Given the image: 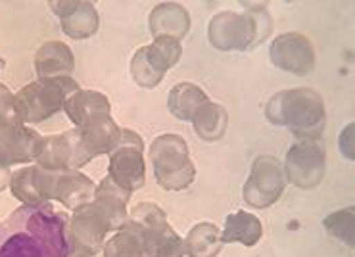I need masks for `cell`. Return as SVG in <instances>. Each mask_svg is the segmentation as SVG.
Returning a JSON list of instances; mask_svg holds the SVG:
<instances>
[{
  "label": "cell",
  "instance_id": "obj_1",
  "mask_svg": "<svg viewBox=\"0 0 355 257\" xmlns=\"http://www.w3.org/2000/svg\"><path fill=\"white\" fill-rule=\"evenodd\" d=\"M69 224L50 204L21 206L0 221V257H67Z\"/></svg>",
  "mask_w": 355,
  "mask_h": 257
},
{
  "label": "cell",
  "instance_id": "obj_2",
  "mask_svg": "<svg viewBox=\"0 0 355 257\" xmlns=\"http://www.w3.org/2000/svg\"><path fill=\"white\" fill-rule=\"evenodd\" d=\"M265 116L272 125L288 127L297 141H317L324 129V102L306 87L281 91L269 100Z\"/></svg>",
  "mask_w": 355,
  "mask_h": 257
},
{
  "label": "cell",
  "instance_id": "obj_3",
  "mask_svg": "<svg viewBox=\"0 0 355 257\" xmlns=\"http://www.w3.org/2000/svg\"><path fill=\"white\" fill-rule=\"evenodd\" d=\"M123 229L139 238L148 257H190L184 240L171 229L166 211L156 204L142 202L135 206Z\"/></svg>",
  "mask_w": 355,
  "mask_h": 257
},
{
  "label": "cell",
  "instance_id": "obj_4",
  "mask_svg": "<svg viewBox=\"0 0 355 257\" xmlns=\"http://www.w3.org/2000/svg\"><path fill=\"white\" fill-rule=\"evenodd\" d=\"M79 91V83L71 77L37 79L25 85L16 94V114L19 123H42L64 109L66 102Z\"/></svg>",
  "mask_w": 355,
  "mask_h": 257
},
{
  "label": "cell",
  "instance_id": "obj_5",
  "mask_svg": "<svg viewBox=\"0 0 355 257\" xmlns=\"http://www.w3.org/2000/svg\"><path fill=\"white\" fill-rule=\"evenodd\" d=\"M271 17L265 10L254 12H219L209 21V41L219 50H246L267 39L263 31H271Z\"/></svg>",
  "mask_w": 355,
  "mask_h": 257
},
{
  "label": "cell",
  "instance_id": "obj_6",
  "mask_svg": "<svg viewBox=\"0 0 355 257\" xmlns=\"http://www.w3.org/2000/svg\"><path fill=\"white\" fill-rule=\"evenodd\" d=\"M150 159L157 184L166 190H184L196 177V167L190 159L189 144L179 134H159L152 142Z\"/></svg>",
  "mask_w": 355,
  "mask_h": 257
},
{
  "label": "cell",
  "instance_id": "obj_7",
  "mask_svg": "<svg viewBox=\"0 0 355 257\" xmlns=\"http://www.w3.org/2000/svg\"><path fill=\"white\" fill-rule=\"evenodd\" d=\"M181 41L171 37H157L156 41L135 52L131 60V75L142 89H154L164 79L167 69L181 60Z\"/></svg>",
  "mask_w": 355,
  "mask_h": 257
},
{
  "label": "cell",
  "instance_id": "obj_8",
  "mask_svg": "<svg viewBox=\"0 0 355 257\" xmlns=\"http://www.w3.org/2000/svg\"><path fill=\"white\" fill-rule=\"evenodd\" d=\"M144 142L131 129H121V141L110 154L107 177L129 194L144 186L146 166H144Z\"/></svg>",
  "mask_w": 355,
  "mask_h": 257
},
{
  "label": "cell",
  "instance_id": "obj_9",
  "mask_svg": "<svg viewBox=\"0 0 355 257\" xmlns=\"http://www.w3.org/2000/svg\"><path fill=\"white\" fill-rule=\"evenodd\" d=\"M110 231H116L114 223L96 200L73 209V217L69 221V242H73L75 249L87 256L98 254Z\"/></svg>",
  "mask_w": 355,
  "mask_h": 257
},
{
  "label": "cell",
  "instance_id": "obj_10",
  "mask_svg": "<svg viewBox=\"0 0 355 257\" xmlns=\"http://www.w3.org/2000/svg\"><path fill=\"white\" fill-rule=\"evenodd\" d=\"M286 186V177L281 161L272 156H259L252 166L244 184V200L252 208L265 209L281 198Z\"/></svg>",
  "mask_w": 355,
  "mask_h": 257
},
{
  "label": "cell",
  "instance_id": "obj_11",
  "mask_svg": "<svg viewBox=\"0 0 355 257\" xmlns=\"http://www.w3.org/2000/svg\"><path fill=\"white\" fill-rule=\"evenodd\" d=\"M284 177L297 188H315L324 177V148L317 141H297L286 154Z\"/></svg>",
  "mask_w": 355,
  "mask_h": 257
},
{
  "label": "cell",
  "instance_id": "obj_12",
  "mask_svg": "<svg viewBox=\"0 0 355 257\" xmlns=\"http://www.w3.org/2000/svg\"><path fill=\"white\" fill-rule=\"evenodd\" d=\"M44 188H46V200H58L60 204H64L69 209H77L92 202L96 192V186L91 179L73 169H62V171L44 169Z\"/></svg>",
  "mask_w": 355,
  "mask_h": 257
},
{
  "label": "cell",
  "instance_id": "obj_13",
  "mask_svg": "<svg viewBox=\"0 0 355 257\" xmlns=\"http://www.w3.org/2000/svg\"><path fill=\"white\" fill-rule=\"evenodd\" d=\"M35 161L37 166L52 169V171H62V169L79 171V167L87 166L75 129L62 134L42 136Z\"/></svg>",
  "mask_w": 355,
  "mask_h": 257
},
{
  "label": "cell",
  "instance_id": "obj_14",
  "mask_svg": "<svg viewBox=\"0 0 355 257\" xmlns=\"http://www.w3.org/2000/svg\"><path fill=\"white\" fill-rule=\"evenodd\" d=\"M271 62L279 69L288 73L309 75L315 67V50L311 41L302 33H284L279 35L272 41Z\"/></svg>",
  "mask_w": 355,
  "mask_h": 257
},
{
  "label": "cell",
  "instance_id": "obj_15",
  "mask_svg": "<svg viewBox=\"0 0 355 257\" xmlns=\"http://www.w3.org/2000/svg\"><path fill=\"white\" fill-rule=\"evenodd\" d=\"M42 136L24 123L0 125V163L19 166L37 158Z\"/></svg>",
  "mask_w": 355,
  "mask_h": 257
},
{
  "label": "cell",
  "instance_id": "obj_16",
  "mask_svg": "<svg viewBox=\"0 0 355 257\" xmlns=\"http://www.w3.org/2000/svg\"><path fill=\"white\" fill-rule=\"evenodd\" d=\"M50 8L58 16L64 33L75 41H85L98 31V12L94 8V4L87 0L50 2Z\"/></svg>",
  "mask_w": 355,
  "mask_h": 257
},
{
  "label": "cell",
  "instance_id": "obj_17",
  "mask_svg": "<svg viewBox=\"0 0 355 257\" xmlns=\"http://www.w3.org/2000/svg\"><path fill=\"white\" fill-rule=\"evenodd\" d=\"M75 69V58L66 42L49 41L39 46L35 54V71L39 79L52 77H71Z\"/></svg>",
  "mask_w": 355,
  "mask_h": 257
},
{
  "label": "cell",
  "instance_id": "obj_18",
  "mask_svg": "<svg viewBox=\"0 0 355 257\" xmlns=\"http://www.w3.org/2000/svg\"><path fill=\"white\" fill-rule=\"evenodd\" d=\"M190 29V16L187 8L175 2L157 4L150 14V31L154 37H171L181 41Z\"/></svg>",
  "mask_w": 355,
  "mask_h": 257
},
{
  "label": "cell",
  "instance_id": "obj_19",
  "mask_svg": "<svg viewBox=\"0 0 355 257\" xmlns=\"http://www.w3.org/2000/svg\"><path fill=\"white\" fill-rule=\"evenodd\" d=\"M10 188L19 202H24V206L37 208V206L49 204L46 188H44V169L41 166L17 169L16 173H12Z\"/></svg>",
  "mask_w": 355,
  "mask_h": 257
},
{
  "label": "cell",
  "instance_id": "obj_20",
  "mask_svg": "<svg viewBox=\"0 0 355 257\" xmlns=\"http://www.w3.org/2000/svg\"><path fill=\"white\" fill-rule=\"evenodd\" d=\"M110 108L112 106L107 96L96 91H77L64 106L67 117L73 121L75 127H81L100 116H107Z\"/></svg>",
  "mask_w": 355,
  "mask_h": 257
},
{
  "label": "cell",
  "instance_id": "obj_21",
  "mask_svg": "<svg viewBox=\"0 0 355 257\" xmlns=\"http://www.w3.org/2000/svg\"><path fill=\"white\" fill-rule=\"evenodd\" d=\"M263 236V224L254 213L248 211H236L225 219L223 233H221V242H239L244 246H256Z\"/></svg>",
  "mask_w": 355,
  "mask_h": 257
},
{
  "label": "cell",
  "instance_id": "obj_22",
  "mask_svg": "<svg viewBox=\"0 0 355 257\" xmlns=\"http://www.w3.org/2000/svg\"><path fill=\"white\" fill-rule=\"evenodd\" d=\"M206 102H209V98H207V94L200 89L198 85L179 83L175 85L171 92H169L167 106H169V112L177 119H181V121H192L194 116L198 114V109Z\"/></svg>",
  "mask_w": 355,
  "mask_h": 257
},
{
  "label": "cell",
  "instance_id": "obj_23",
  "mask_svg": "<svg viewBox=\"0 0 355 257\" xmlns=\"http://www.w3.org/2000/svg\"><path fill=\"white\" fill-rule=\"evenodd\" d=\"M131 198V194L123 188H119L110 177H106L102 183L96 186L94 198L102 208L106 209L107 215L112 217V223L116 227V231H121L127 223V202Z\"/></svg>",
  "mask_w": 355,
  "mask_h": 257
},
{
  "label": "cell",
  "instance_id": "obj_24",
  "mask_svg": "<svg viewBox=\"0 0 355 257\" xmlns=\"http://www.w3.org/2000/svg\"><path fill=\"white\" fill-rule=\"evenodd\" d=\"M184 246L190 257H215L223 248L221 231L214 223L194 224L184 238Z\"/></svg>",
  "mask_w": 355,
  "mask_h": 257
},
{
  "label": "cell",
  "instance_id": "obj_25",
  "mask_svg": "<svg viewBox=\"0 0 355 257\" xmlns=\"http://www.w3.org/2000/svg\"><path fill=\"white\" fill-rule=\"evenodd\" d=\"M192 125H194V131L200 139L211 142L221 139L225 134L227 125H229V116L223 106L209 100L198 109V114L192 119Z\"/></svg>",
  "mask_w": 355,
  "mask_h": 257
},
{
  "label": "cell",
  "instance_id": "obj_26",
  "mask_svg": "<svg viewBox=\"0 0 355 257\" xmlns=\"http://www.w3.org/2000/svg\"><path fill=\"white\" fill-rule=\"evenodd\" d=\"M104 257H148L144 254V248L139 242V238L127 231L121 229L116 236H112L104 246Z\"/></svg>",
  "mask_w": 355,
  "mask_h": 257
},
{
  "label": "cell",
  "instance_id": "obj_27",
  "mask_svg": "<svg viewBox=\"0 0 355 257\" xmlns=\"http://www.w3.org/2000/svg\"><path fill=\"white\" fill-rule=\"evenodd\" d=\"M324 229L327 233L332 234L334 238H338L340 242H344L346 246H354V208L340 209V211H334L331 215L327 217L324 221Z\"/></svg>",
  "mask_w": 355,
  "mask_h": 257
},
{
  "label": "cell",
  "instance_id": "obj_28",
  "mask_svg": "<svg viewBox=\"0 0 355 257\" xmlns=\"http://www.w3.org/2000/svg\"><path fill=\"white\" fill-rule=\"evenodd\" d=\"M19 123L16 114V94L4 83H0V125Z\"/></svg>",
  "mask_w": 355,
  "mask_h": 257
},
{
  "label": "cell",
  "instance_id": "obj_29",
  "mask_svg": "<svg viewBox=\"0 0 355 257\" xmlns=\"http://www.w3.org/2000/svg\"><path fill=\"white\" fill-rule=\"evenodd\" d=\"M354 131H355L354 125H347L338 139V146L346 159H354Z\"/></svg>",
  "mask_w": 355,
  "mask_h": 257
},
{
  "label": "cell",
  "instance_id": "obj_30",
  "mask_svg": "<svg viewBox=\"0 0 355 257\" xmlns=\"http://www.w3.org/2000/svg\"><path fill=\"white\" fill-rule=\"evenodd\" d=\"M10 179H12V171H10V167L2 166V163H0V192L8 186Z\"/></svg>",
  "mask_w": 355,
  "mask_h": 257
},
{
  "label": "cell",
  "instance_id": "obj_31",
  "mask_svg": "<svg viewBox=\"0 0 355 257\" xmlns=\"http://www.w3.org/2000/svg\"><path fill=\"white\" fill-rule=\"evenodd\" d=\"M67 257H91V256H87V254H83V251L75 249V251H69V256Z\"/></svg>",
  "mask_w": 355,
  "mask_h": 257
}]
</instances>
